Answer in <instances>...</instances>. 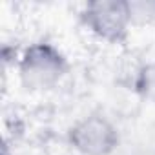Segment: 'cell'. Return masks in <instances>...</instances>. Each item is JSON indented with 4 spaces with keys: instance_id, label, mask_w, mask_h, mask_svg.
<instances>
[{
    "instance_id": "6da1fadb",
    "label": "cell",
    "mask_w": 155,
    "mask_h": 155,
    "mask_svg": "<svg viewBox=\"0 0 155 155\" xmlns=\"http://www.w3.org/2000/svg\"><path fill=\"white\" fill-rule=\"evenodd\" d=\"M62 73H64L62 57L46 44L29 48L20 64L22 81L28 88L33 90H44L53 86L62 77Z\"/></svg>"
},
{
    "instance_id": "3957f363",
    "label": "cell",
    "mask_w": 155,
    "mask_h": 155,
    "mask_svg": "<svg viewBox=\"0 0 155 155\" xmlns=\"http://www.w3.org/2000/svg\"><path fill=\"white\" fill-rule=\"evenodd\" d=\"M115 128L102 117L91 115L71 130L73 146L86 155H106L117 146Z\"/></svg>"
},
{
    "instance_id": "7a4b0ae2",
    "label": "cell",
    "mask_w": 155,
    "mask_h": 155,
    "mask_svg": "<svg viewBox=\"0 0 155 155\" xmlns=\"http://www.w3.org/2000/svg\"><path fill=\"white\" fill-rule=\"evenodd\" d=\"M88 26L106 40H119L126 35L130 6L120 0H97L86 8Z\"/></svg>"
}]
</instances>
